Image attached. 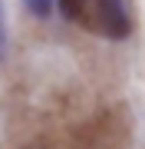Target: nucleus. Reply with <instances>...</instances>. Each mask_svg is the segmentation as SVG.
I'll use <instances>...</instances> for the list:
<instances>
[{
	"mask_svg": "<svg viewBox=\"0 0 145 149\" xmlns=\"http://www.w3.org/2000/svg\"><path fill=\"white\" fill-rule=\"evenodd\" d=\"M89 27L106 33V37H112V40H122L129 33V13H125L122 0H92Z\"/></svg>",
	"mask_w": 145,
	"mask_h": 149,
	"instance_id": "nucleus-1",
	"label": "nucleus"
},
{
	"mask_svg": "<svg viewBox=\"0 0 145 149\" xmlns=\"http://www.w3.org/2000/svg\"><path fill=\"white\" fill-rule=\"evenodd\" d=\"M59 10H63L66 20H79V23H89V13H92V0H59Z\"/></svg>",
	"mask_w": 145,
	"mask_h": 149,
	"instance_id": "nucleus-2",
	"label": "nucleus"
},
{
	"mask_svg": "<svg viewBox=\"0 0 145 149\" xmlns=\"http://www.w3.org/2000/svg\"><path fill=\"white\" fill-rule=\"evenodd\" d=\"M27 3H30V10L36 17H46L49 13V0H27Z\"/></svg>",
	"mask_w": 145,
	"mask_h": 149,
	"instance_id": "nucleus-3",
	"label": "nucleus"
}]
</instances>
